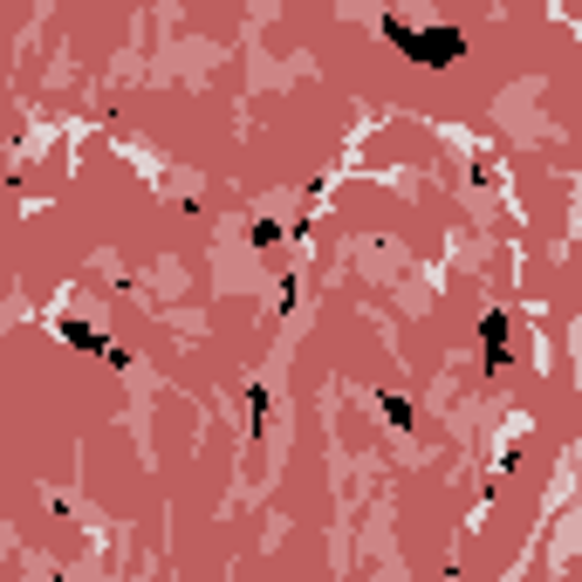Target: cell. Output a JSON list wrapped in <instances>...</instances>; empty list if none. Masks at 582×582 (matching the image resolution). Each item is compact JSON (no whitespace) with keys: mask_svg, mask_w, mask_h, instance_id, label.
Masks as SVG:
<instances>
[{"mask_svg":"<svg viewBox=\"0 0 582 582\" xmlns=\"http://www.w3.org/2000/svg\"><path fill=\"white\" fill-rule=\"evenodd\" d=\"M384 42H391L405 62H418V69H452V62H466V34H459L452 21L411 28L405 14H384Z\"/></svg>","mask_w":582,"mask_h":582,"instance_id":"6da1fadb","label":"cell"},{"mask_svg":"<svg viewBox=\"0 0 582 582\" xmlns=\"http://www.w3.org/2000/svg\"><path fill=\"white\" fill-rule=\"evenodd\" d=\"M480 357H487V370H508L514 357H508V308H487L480 316Z\"/></svg>","mask_w":582,"mask_h":582,"instance_id":"7a4b0ae2","label":"cell"},{"mask_svg":"<svg viewBox=\"0 0 582 582\" xmlns=\"http://www.w3.org/2000/svg\"><path fill=\"white\" fill-rule=\"evenodd\" d=\"M55 336H62L69 349H83V357H110V364H124V349H116L103 329H90V323H55Z\"/></svg>","mask_w":582,"mask_h":582,"instance_id":"3957f363","label":"cell"},{"mask_svg":"<svg viewBox=\"0 0 582 582\" xmlns=\"http://www.w3.org/2000/svg\"><path fill=\"white\" fill-rule=\"evenodd\" d=\"M377 411H384V425H391V432H411V425H418L411 398H398V391H377Z\"/></svg>","mask_w":582,"mask_h":582,"instance_id":"277c9868","label":"cell"}]
</instances>
